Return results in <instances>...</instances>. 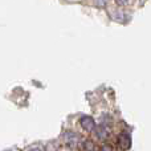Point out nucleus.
Returning a JSON list of instances; mask_svg holds the SVG:
<instances>
[{"instance_id":"nucleus-1","label":"nucleus","mask_w":151,"mask_h":151,"mask_svg":"<svg viewBox=\"0 0 151 151\" xmlns=\"http://www.w3.org/2000/svg\"><path fill=\"white\" fill-rule=\"evenodd\" d=\"M94 133H96L97 138L101 139V141H105V139H107L110 137V134H111V130H110V127L107 125H99L96 127V130H94Z\"/></svg>"},{"instance_id":"nucleus-2","label":"nucleus","mask_w":151,"mask_h":151,"mask_svg":"<svg viewBox=\"0 0 151 151\" xmlns=\"http://www.w3.org/2000/svg\"><path fill=\"white\" fill-rule=\"evenodd\" d=\"M117 143L121 150H129L131 146V138L127 133H121L117 138Z\"/></svg>"},{"instance_id":"nucleus-3","label":"nucleus","mask_w":151,"mask_h":151,"mask_svg":"<svg viewBox=\"0 0 151 151\" xmlns=\"http://www.w3.org/2000/svg\"><path fill=\"white\" fill-rule=\"evenodd\" d=\"M80 125L82 126V129H85L86 131H94L96 130V122L89 115H83V117L80 118Z\"/></svg>"},{"instance_id":"nucleus-4","label":"nucleus","mask_w":151,"mask_h":151,"mask_svg":"<svg viewBox=\"0 0 151 151\" xmlns=\"http://www.w3.org/2000/svg\"><path fill=\"white\" fill-rule=\"evenodd\" d=\"M64 141L68 146H76L78 145V135L76 133H72V131H68V133L64 135Z\"/></svg>"},{"instance_id":"nucleus-5","label":"nucleus","mask_w":151,"mask_h":151,"mask_svg":"<svg viewBox=\"0 0 151 151\" xmlns=\"http://www.w3.org/2000/svg\"><path fill=\"white\" fill-rule=\"evenodd\" d=\"M78 146H80V151H97L96 143H94L93 141H90V139L82 141Z\"/></svg>"},{"instance_id":"nucleus-6","label":"nucleus","mask_w":151,"mask_h":151,"mask_svg":"<svg viewBox=\"0 0 151 151\" xmlns=\"http://www.w3.org/2000/svg\"><path fill=\"white\" fill-rule=\"evenodd\" d=\"M99 151H114V147H113L111 145H109V143H105V145H102L101 146Z\"/></svg>"},{"instance_id":"nucleus-7","label":"nucleus","mask_w":151,"mask_h":151,"mask_svg":"<svg viewBox=\"0 0 151 151\" xmlns=\"http://www.w3.org/2000/svg\"><path fill=\"white\" fill-rule=\"evenodd\" d=\"M106 1H107V0H96V3L98 5H105V4H106Z\"/></svg>"},{"instance_id":"nucleus-8","label":"nucleus","mask_w":151,"mask_h":151,"mask_svg":"<svg viewBox=\"0 0 151 151\" xmlns=\"http://www.w3.org/2000/svg\"><path fill=\"white\" fill-rule=\"evenodd\" d=\"M127 1H129V0H117V3H118V4H119V5L126 4V3H127Z\"/></svg>"},{"instance_id":"nucleus-9","label":"nucleus","mask_w":151,"mask_h":151,"mask_svg":"<svg viewBox=\"0 0 151 151\" xmlns=\"http://www.w3.org/2000/svg\"><path fill=\"white\" fill-rule=\"evenodd\" d=\"M29 151H42L41 149H39V147H35V149H31Z\"/></svg>"}]
</instances>
